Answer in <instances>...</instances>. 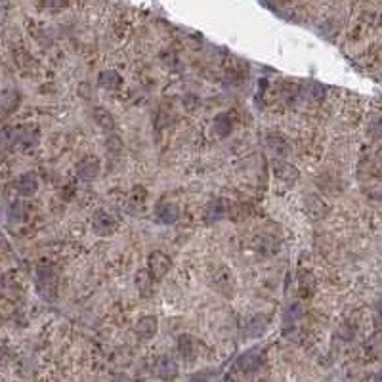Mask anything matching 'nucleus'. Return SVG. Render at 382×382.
<instances>
[{
	"label": "nucleus",
	"mask_w": 382,
	"mask_h": 382,
	"mask_svg": "<svg viewBox=\"0 0 382 382\" xmlns=\"http://www.w3.org/2000/svg\"><path fill=\"white\" fill-rule=\"evenodd\" d=\"M94 121L100 124L102 128H105V130H111V128L115 126L113 117L107 113L105 109H102V107H96L94 109Z\"/></svg>",
	"instance_id": "9d476101"
},
{
	"label": "nucleus",
	"mask_w": 382,
	"mask_h": 382,
	"mask_svg": "<svg viewBox=\"0 0 382 382\" xmlns=\"http://www.w3.org/2000/svg\"><path fill=\"white\" fill-rule=\"evenodd\" d=\"M94 229L98 231V233H104V235H107V233H111L115 229V220L107 214V212H96V216H94Z\"/></svg>",
	"instance_id": "7ed1b4c3"
},
{
	"label": "nucleus",
	"mask_w": 382,
	"mask_h": 382,
	"mask_svg": "<svg viewBox=\"0 0 382 382\" xmlns=\"http://www.w3.org/2000/svg\"><path fill=\"white\" fill-rule=\"evenodd\" d=\"M273 172L279 180H285V181H295L298 178V170L295 166H291L289 162H273Z\"/></svg>",
	"instance_id": "20e7f679"
},
{
	"label": "nucleus",
	"mask_w": 382,
	"mask_h": 382,
	"mask_svg": "<svg viewBox=\"0 0 382 382\" xmlns=\"http://www.w3.org/2000/svg\"><path fill=\"white\" fill-rule=\"evenodd\" d=\"M76 172H78L80 178L92 180L96 174H98V161H96V159H84L82 162L76 164Z\"/></svg>",
	"instance_id": "423d86ee"
},
{
	"label": "nucleus",
	"mask_w": 382,
	"mask_h": 382,
	"mask_svg": "<svg viewBox=\"0 0 382 382\" xmlns=\"http://www.w3.org/2000/svg\"><path fill=\"white\" fill-rule=\"evenodd\" d=\"M155 333H157V319L151 317V315L142 317V319L138 321V325H136V334H138L140 338H143V340L153 338Z\"/></svg>",
	"instance_id": "f03ea898"
},
{
	"label": "nucleus",
	"mask_w": 382,
	"mask_h": 382,
	"mask_svg": "<svg viewBox=\"0 0 382 382\" xmlns=\"http://www.w3.org/2000/svg\"><path fill=\"white\" fill-rule=\"evenodd\" d=\"M136 285L140 289L142 296H149L153 293V279L151 273L147 269H140L138 275H136Z\"/></svg>",
	"instance_id": "39448f33"
},
{
	"label": "nucleus",
	"mask_w": 382,
	"mask_h": 382,
	"mask_svg": "<svg viewBox=\"0 0 382 382\" xmlns=\"http://www.w3.org/2000/svg\"><path fill=\"white\" fill-rule=\"evenodd\" d=\"M119 84H121V75L117 71H104L100 75V86L105 90H115Z\"/></svg>",
	"instance_id": "6e6552de"
},
{
	"label": "nucleus",
	"mask_w": 382,
	"mask_h": 382,
	"mask_svg": "<svg viewBox=\"0 0 382 382\" xmlns=\"http://www.w3.org/2000/svg\"><path fill=\"white\" fill-rule=\"evenodd\" d=\"M168 269H170V258H168V254H164L161 250L151 252V256H149V273L155 279H161V277L168 273Z\"/></svg>",
	"instance_id": "f257e3e1"
},
{
	"label": "nucleus",
	"mask_w": 382,
	"mask_h": 382,
	"mask_svg": "<svg viewBox=\"0 0 382 382\" xmlns=\"http://www.w3.org/2000/svg\"><path fill=\"white\" fill-rule=\"evenodd\" d=\"M157 214H159V220H161V222H164V224H172V222H176V218H178V207L164 203V205L159 207Z\"/></svg>",
	"instance_id": "1a4fd4ad"
},
{
	"label": "nucleus",
	"mask_w": 382,
	"mask_h": 382,
	"mask_svg": "<svg viewBox=\"0 0 382 382\" xmlns=\"http://www.w3.org/2000/svg\"><path fill=\"white\" fill-rule=\"evenodd\" d=\"M374 382H382V372H378V374H376V378H374Z\"/></svg>",
	"instance_id": "f8f14e48"
},
{
	"label": "nucleus",
	"mask_w": 382,
	"mask_h": 382,
	"mask_svg": "<svg viewBox=\"0 0 382 382\" xmlns=\"http://www.w3.org/2000/svg\"><path fill=\"white\" fill-rule=\"evenodd\" d=\"M159 376L164 378V380H172L176 374H178V367H176V363L172 361L170 357H162L161 361H159Z\"/></svg>",
	"instance_id": "0eeeda50"
},
{
	"label": "nucleus",
	"mask_w": 382,
	"mask_h": 382,
	"mask_svg": "<svg viewBox=\"0 0 382 382\" xmlns=\"http://www.w3.org/2000/svg\"><path fill=\"white\" fill-rule=\"evenodd\" d=\"M376 312L382 315V300H378V304H376Z\"/></svg>",
	"instance_id": "9b49d317"
}]
</instances>
